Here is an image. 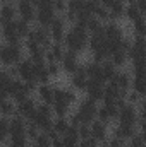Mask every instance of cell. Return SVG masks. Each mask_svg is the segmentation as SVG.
<instances>
[{
  "mask_svg": "<svg viewBox=\"0 0 146 147\" xmlns=\"http://www.w3.org/2000/svg\"><path fill=\"white\" fill-rule=\"evenodd\" d=\"M16 10H17V17L26 21V22H35L36 17V7L33 3V0H17L16 2Z\"/></svg>",
  "mask_w": 146,
  "mask_h": 147,
  "instance_id": "7",
  "label": "cell"
},
{
  "mask_svg": "<svg viewBox=\"0 0 146 147\" xmlns=\"http://www.w3.org/2000/svg\"><path fill=\"white\" fill-rule=\"evenodd\" d=\"M81 65V60H79V55L72 53V51H65L64 58L60 60V69L62 72H65L67 75H72Z\"/></svg>",
  "mask_w": 146,
  "mask_h": 147,
  "instance_id": "15",
  "label": "cell"
},
{
  "mask_svg": "<svg viewBox=\"0 0 146 147\" xmlns=\"http://www.w3.org/2000/svg\"><path fill=\"white\" fill-rule=\"evenodd\" d=\"M77 147H100V144L93 137H86V139H79Z\"/></svg>",
  "mask_w": 146,
  "mask_h": 147,
  "instance_id": "45",
  "label": "cell"
},
{
  "mask_svg": "<svg viewBox=\"0 0 146 147\" xmlns=\"http://www.w3.org/2000/svg\"><path fill=\"white\" fill-rule=\"evenodd\" d=\"M105 147H127L124 140L117 139V137H108V140L105 142Z\"/></svg>",
  "mask_w": 146,
  "mask_h": 147,
  "instance_id": "47",
  "label": "cell"
},
{
  "mask_svg": "<svg viewBox=\"0 0 146 147\" xmlns=\"http://www.w3.org/2000/svg\"><path fill=\"white\" fill-rule=\"evenodd\" d=\"M136 134H139L138 125H124V123H117L115 121V125L112 128V137H117V139H120L124 142H127L129 139H132Z\"/></svg>",
  "mask_w": 146,
  "mask_h": 147,
  "instance_id": "10",
  "label": "cell"
},
{
  "mask_svg": "<svg viewBox=\"0 0 146 147\" xmlns=\"http://www.w3.org/2000/svg\"><path fill=\"white\" fill-rule=\"evenodd\" d=\"M10 137V128H9V118L0 116V146H7Z\"/></svg>",
  "mask_w": 146,
  "mask_h": 147,
  "instance_id": "32",
  "label": "cell"
},
{
  "mask_svg": "<svg viewBox=\"0 0 146 147\" xmlns=\"http://www.w3.org/2000/svg\"><path fill=\"white\" fill-rule=\"evenodd\" d=\"M17 19V10H16V3H9V2H2L0 3V26L12 22Z\"/></svg>",
  "mask_w": 146,
  "mask_h": 147,
  "instance_id": "24",
  "label": "cell"
},
{
  "mask_svg": "<svg viewBox=\"0 0 146 147\" xmlns=\"http://www.w3.org/2000/svg\"><path fill=\"white\" fill-rule=\"evenodd\" d=\"M110 84H113L115 87H119L122 92H127L131 89V82H132V74L127 70H117V74L108 80Z\"/></svg>",
  "mask_w": 146,
  "mask_h": 147,
  "instance_id": "17",
  "label": "cell"
},
{
  "mask_svg": "<svg viewBox=\"0 0 146 147\" xmlns=\"http://www.w3.org/2000/svg\"><path fill=\"white\" fill-rule=\"evenodd\" d=\"M117 67L110 62V60H105V62H102V75H103V79H105V82H108L112 80V77L117 74Z\"/></svg>",
  "mask_w": 146,
  "mask_h": 147,
  "instance_id": "35",
  "label": "cell"
},
{
  "mask_svg": "<svg viewBox=\"0 0 146 147\" xmlns=\"http://www.w3.org/2000/svg\"><path fill=\"white\" fill-rule=\"evenodd\" d=\"M33 75H35V80L38 84H48L52 79H50V74H48V69H46V63L45 62H38V63H33Z\"/></svg>",
  "mask_w": 146,
  "mask_h": 147,
  "instance_id": "27",
  "label": "cell"
},
{
  "mask_svg": "<svg viewBox=\"0 0 146 147\" xmlns=\"http://www.w3.org/2000/svg\"><path fill=\"white\" fill-rule=\"evenodd\" d=\"M77 135L79 139H86V137H91V132H89V125L88 123H81L77 127Z\"/></svg>",
  "mask_w": 146,
  "mask_h": 147,
  "instance_id": "44",
  "label": "cell"
},
{
  "mask_svg": "<svg viewBox=\"0 0 146 147\" xmlns=\"http://www.w3.org/2000/svg\"><path fill=\"white\" fill-rule=\"evenodd\" d=\"M65 51H67V50H65L64 43H52V45L46 48V51H45V62H46V63H50V62L60 63V60L64 58Z\"/></svg>",
  "mask_w": 146,
  "mask_h": 147,
  "instance_id": "19",
  "label": "cell"
},
{
  "mask_svg": "<svg viewBox=\"0 0 146 147\" xmlns=\"http://www.w3.org/2000/svg\"><path fill=\"white\" fill-rule=\"evenodd\" d=\"M131 89L136 91L138 94L145 96V92H146V75H132Z\"/></svg>",
  "mask_w": 146,
  "mask_h": 147,
  "instance_id": "31",
  "label": "cell"
},
{
  "mask_svg": "<svg viewBox=\"0 0 146 147\" xmlns=\"http://www.w3.org/2000/svg\"><path fill=\"white\" fill-rule=\"evenodd\" d=\"M79 101V98H77V92L71 89V87H64V94H62V103H65V105H69V106H72Z\"/></svg>",
  "mask_w": 146,
  "mask_h": 147,
  "instance_id": "39",
  "label": "cell"
},
{
  "mask_svg": "<svg viewBox=\"0 0 146 147\" xmlns=\"http://www.w3.org/2000/svg\"><path fill=\"white\" fill-rule=\"evenodd\" d=\"M131 24H132L134 36H145L146 34V19H145V16L139 17V19H136V21L131 22Z\"/></svg>",
  "mask_w": 146,
  "mask_h": 147,
  "instance_id": "40",
  "label": "cell"
},
{
  "mask_svg": "<svg viewBox=\"0 0 146 147\" xmlns=\"http://www.w3.org/2000/svg\"><path fill=\"white\" fill-rule=\"evenodd\" d=\"M45 63H46V62H45ZM46 69H48V74H50V79H57V77L62 74L60 63H57V62H50V63H46Z\"/></svg>",
  "mask_w": 146,
  "mask_h": 147,
  "instance_id": "42",
  "label": "cell"
},
{
  "mask_svg": "<svg viewBox=\"0 0 146 147\" xmlns=\"http://www.w3.org/2000/svg\"><path fill=\"white\" fill-rule=\"evenodd\" d=\"M117 115H119V108L113 103H103L96 111V120H100L105 125H110L117 121Z\"/></svg>",
  "mask_w": 146,
  "mask_h": 147,
  "instance_id": "9",
  "label": "cell"
},
{
  "mask_svg": "<svg viewBox=\"0 0 146 147\" xmlns=\"http://www.w3.org/2000/svg\"><path fill=\"white\" fill-rule=\"evenodd\" d=\"M26 125H28V121L19 115H14L12 118H9L10 137H26Z\"/></svg>",
  "mask_w": 146,
  "mask_h": 147,
  "instance_id": "21",
  "label": "cell"
},
{
  "mask_svg": "<svg viewBox=\"0 0 146 147\" xmlns=\"http://www.w3.org/2000/svg\"><path fill=\"white\" fill-rule=\"evenodd\" d=\"M53 10L57 16H62L65 12V0H53Z\"/></svg>",
  "mask_w": 146,
  "mask_h": 147,
  "instance_id": "46",
  "label": "cell"
},
{
  "mask_svg": "<svg viewBox=\"0 0 146 147\" xmlns=\"http://www.w3.org/2000/svg\"><path fill=\"white\" fill-rule=\"evenodd\" d=\"M36 105L38 103L29 96V98L23 99L21 103H16V115L23 116L26 121H29V120L33 118V115L36 113Z\"/></svg>",
  "mask_w": 146,
  "mask_h": 147,
  "instance_id": "14",
  "label": "cell"
},
{
  "mask_svg": "<svg viewBox=\"0 0 146 147\" xmlns=\"http://www.w3.org/2000/svg\"><path fill=\"white\" fill-rule=\"evenodd\" d=\"M108 60L117 67V69L126 67L127 62H129V58H127V50H117V51H113V53L108 57Z\"/></svg>",
  "mask_w": 146,
  "mask_h": 147,
  "instance_id": "28",
  "label": "cell"
},
{
  "mask_svg": "<svg viewBox=\"0 0 146 147\" xmlns=\"http://www.w3.org/2000/svg\"><path fill=\"white\" fill-rule=\"evenodd\" d=\"M103 91H105V84H100V82H91L88 80V86L84 89L86 92V98L95 101V103H100L103 99Z\"/></svg>",
  "mask_w": 146,
  "mask_h": 147,
  "instance_id": "23",
  "label": "cell"
},
{
  "mask_svg": "<svg viewBox=\"0 0 146 147\" xmlns=\"http://www.w3.org/2000/svg\"><path fill=\"white\" fill-rule=\"evenodd\" d=\"M16 29H17V34L21 36V39L24 41V39L28 38V34H29V31H31V24L17 17V19H16Z\"/></svg>",
  "mask_w": 146,
  "mask_h": 147,
  "instance_id": "37",
  "label": "cell"
},
{
  "mask_svg": "<svg viewBox=\"0 0 146 147\" xmlns=\"http://www.w3.org/2000/svg\"><path fill=\"white\" fill-rule=\"evenodd\" d=\"M53 91H55V86L53 84H38V89H36V94H38V99L45 105H53Z\"/></svg>",
  "mask_w": 146,
  "mask_h": 147,
  "instance_id": "25",
  "label": "cell"
},
{
  "mask_svg": "<svg viewBox=\"0 0 146 147\" xmlns=\"http://www.w3.org/2000/svg\"><path fill=\"white\" fill-rule=\"evenodd\" d=\"M126 146H127V147H146L143 132H139V134H136L132 139H129V140L126 142Z\"/></svg>",
  "mask_w": 146,
  "mask_h": 147,
  "instance_id": "41",
  "label": "cell"
},
{
  "mask_svg": "<svg viewBox=\"0 0 146 147\" xmlns=\"http://www.w3.org/2000/svg\"><path fill=\"white\" fill-rule=\"evenodd\" d=\"M31 147H52V139L48 137L46 132H40L36 139L31 142Z\"/></svg>",
  "mask_w": 146,
  "mask_h": 147,
  "instance_id": "38",
  "label": "cell"
},
{
  "mask_svg": "<svg viewBox=\"0 0 146 147\" xmlns=\"http://www.w3.org/2000/svg\"><path fill=\"white\" fill-rule=\"evenodd\" d=\"M67 29H69V24L65 22V19L62 16H57L52 21V24L48 26V33H50V38H52V43H64Z\"/></svg>",
  "mask_w": 146,
  "mask_h": 147,
  "instance_id": "4",
  "label": "cell"
},
{
  "mask_svg": "<svg viewBox=\"0 0 146 147\" xmlns=\"http://www.w3.org/2000/svg\"><path fill=\"white\" fill-rule=\"evenodd\" d=\"M28 41H33V43H36L40 45L41 48H48L50 45H52V38H50V33H48V29L46 28H41V26H35V28H31V31H29V34L26 38ZM24 39V41H26Z\"/></svg>",
  "mask_w": 146,
  "mask_h": 147,
  "instance_id": "8",
  "label": "cell"
},
{
  "mask_svg": "<svg viewBox=\"0 0 146 147\" xmlns=\"http://www.w3.org/2000/svg\"><path fill=\"white\" fill-rule=\"evenodd\" d=\"M0 36L7 45H23V39L17 34V29H16V21L0 26Z\"/></svg>",
  "mask_w": 146,
  "mask_h": 147,
  "instance_id": "12",
  "label": "cell"
},
{
  "mask_svg": "<svg viewBox=\"0 0 146 147\" xmlns=\"http://www.w3.org/2000/svg\"><path fill=\"white\" fill-rule=\"evenodd\" d=\"M69 77H71V89H74L76 92H84V89H86V86H88V75L84 72L83 63H81L79 69H77L72 75H69Z\"/></svg>",
  "mask_w": 146,
  "mask_h": 147,
  "instance_id": "18",
  "label": "cell"
},
{
  "mask_svg": "<svg viewBox=\"0 0 146 147\" xmlns=\"http://www.w3.org/2000/svg\"><path fill=\"white\" fill-rule=\"evenodd\" d=\"M24 58L23 45H2L0 46V62L3 67H16Z\"/></svg>",
  "mask_w": 146,
  "mask_h": 147,
  "instance_id": "2",
  "label": "cell"
},
{
  "mask_svg": "<svg viewBox=\"0 0 146 147\" xmlns=\"http://www.w3.org/2000/svg\"><path fill=\"white\" fill-rule=\"evenodd\" d=\"M134 3H136V5H138V9L145 14V12H146V0H138V2H134Z\"/></svg>",
  "mask_w": 146,
  "mask_h": 147,
  "instance_id": "48",
  "label": "cell"
},
{
  "mask_svg": "<svg viewBox=\"0 0 146 147\" xmlns=\"http://www.w3.org/2000/svg\"><path fill=\"white\" fill-rule=\"evenodd\" d=\"M16 115V103L9 98V99H2L0 101V116L3 118H12Z\"/></svg>",
  "mask_w": 146,
  "mask_h": 147,
  "instance_id": "29",
  "label": "cell"
},
{
  "mask_svg": "<svg viewBox=\"0 0 146 147\" xmlns=\"http://www.w3.org/2000/svg\"><path fill=\"white\" fill-rule=\"evenodd\" d=\"M29 96H31V94H29V91L26 89L24 82L19 80V79H14L12 84H10V99H12L14 103H21L23 99H26V98H29Z\"/></svg>",
  "mask_w": 146,
  "mask_h": 147,
  "instance_id": "20",
  "label": "cell"
},
{
  "mask_svg": "<svg viewBox=\"0 0 146 147\" xmlns=\"http://www.w3.org/2000/svg\"><path fill=\"white\" fill-rule=\"evenodd\" d=\"M52 113L55 118H67L71 113V106L65 103H53L52 105Z\"/></svg>",
  "mask_w": 146,
  "mask_h": 147,
  "instance_id": "33",
  "label": "cell"
},
{
  "mask_svg": "<svg viewBox=\"0 0 146 147\" xmlns=\"http://www.w3.org/2000/svg\"><path fill=\"white\" fill-rule=\"evenodd\" d=\"M145 14L138 9V5L136 3H127L126 5V10H124V17L129 21V22H134L136 19H139V17H143Z\"/></svg>",
  "mask_w": 146,
  "mask_h": 147,
  "instance_id": "30",
  "label": "cell"
},
{
  "mask_svg": "<svg viewBox=\"0 0 146 147\" xmlns=\"http://www.w3.org/2000/svg\"><path fill=\"white\" fill-rule=\"evenodd\" d=\"M86 31H88V34H98L103 31V22L98 21L96 17H89L86 22Z\"/></svg>",
  "mask_w": 146,
  "mask_h": 147,
  "instance_id": "36",
  "label": "cell"
},
{
  "mask_svg": "<svg viewBox=\"0 0 146 147\" xmlns=\"http://www.w3.org/2000/svg\"><path fill=\"white\" fill-rule=\"evenodd\" d=\"M103 36L108 41H120L122 38H126V34H124L122 26L117 21H108L103 24Z\"/></svg>",
  "mask_w": 146,
  "mask_h": 147,
  "instance_id": "16",
  "label": "cell"
},
{
  "mask_svg": "<svg viewBox=\"0 0 146 147\" xmlns=\"http://www.w3.org/2000/svg\"><path fill=\"white\" fill-rule=\"evenodd\" d=\"M126 5H127L126 0H112L110 5L107 7V9H108V14H110V19H112V21H119V19H122V17H124Z\"/></svg>",
  "mask_w": 146,
  "mask_h": 147,
  "instance_id": "26",
  "label": "cell"
},
{
  "mask_svg": "<svg viewBox=\"0 0 146 147\" xmlns=\"http://www.w3.org/2000/svg\"><path fill=\"white\" fill-rule=\"evenodd\" d=\"M69 127H71V123H69L67 118H55V120H53V127H52V130H53L57 135L62 137V135L69 130Z\"/></svg>",
  "mask_w": 146,
  "mask_h": 147,
  "instance_id": "34",
  "label": "cell"
},
{
  "mask_svg": "<svg viewBox=\"0 0 146 147\" xmlns=\"http://www.w3.org/2000/svg\"><path fill=\"white\" fill-rule=\"evenodd\" d=\"M38 134H40V130H38L31 121H28V125H26V139H28V142H33L36 139Z\"/></svg>",
  "mask_w": 146,
  "mask_h": 147,
  "instance_id": "43",
  "label": "cell"
},
{
  "mask_svg": "<svg viewBox=\"0 0 146 147\" xmlns=\"http://www.w3.org/2000/svg\"><path fill=\"white\" fill-rule=\"evenodd\" d=\"M77 108H76V116L79 118V121L81 123H91L93 120H96V111H98V105L95 103V101H91V99H88V98H84V99H79L77 103Z\"/></svg>",
  "mask_w": 146,
  "mask_h": 147,
  "instance_id": "3",
  "label": "cell"
},
{
  "mask_svg": "<svg viewBox=\"0 0 146 147\" xmlns=\"http://www.w3.org/2000/svg\"><path fill=\"white\" fill-rule=\"evenodd\" d=\"M88 39H89V34L84 28L71 26L65 33V38H64V46L67 51H72V53L79 55L84 50H88Z\"/></svg>",
  "mask_w": 146,
  "mask_h": 147,
  "instance_id": "1",
  "label": "cell"
},
{
  "mask_svg": "<svg viewBox=\"0 0 146 147\" xmlns=\"http://www.w3.org/2000/svg\"><path fill=\"white\" fill-rule=\"evenodd\" d=\"M127 3H134V2H138V0H126Z\"/></svg>",
  "mask_w": 146,
  "mask_h": 147,
  "instance_id": "49",
  "label": "cell"
},
{
  "mask_svg": "<svg viewBox=\"0 0 146 147\" xmlns=\"http://www.w3.org/2000/svg\"><path fill=\"white\" fill-rule=\"evenodd\" d=\"M0 65H2V62H0Z\"/></svg>",
  "mask_w": 146,
  "mask_h": 147,
  "instance_id": "50",
  "label": "cell"
},
{
  "mask_svg": "<svg viewBox=\"0 0 146 147\" xmlns=\"http://www.w3.org/2000/svg\"><path fill=\"white\" fill-rule=\"evenodd\" d=\"M33 62L29 60V58H23L16 67H14V70H16V79H19V80H23V82H29V80H35V75H33Z\"/></svg>",
  "mask_w": 146,
  "mask_h": 147,
  "instance_id": "11",
  "label": "cell"
},
{
  "mask_svg": "<svg viewBox=\"0 0 146 147\" xmlns=\"http://www.w3.org/2000/svg\"><path fill=\"white\" fill-rule=\"evenodd\" d=\"M89 132H91V137L100 146H105V142L108 140V125L102 123L100 120H93L89 123Z\"/></svg>",
  "mask_w": 146,
  "mask_h": 147,
  "instance_id": "13",
  "label": "cell"
},
{
  "mask_svg": "<svg viewBox=\"0 0 146 147\" xmlns=\"http://www.w3.org/2000/svg\"><path fill=\"white\" fill-rule=\"evenodd\" d=\"M139 120V111L134 105H122L119 108V115H117V123H124V125H138Z\"/></svg>",
  "mask_w": 146,
  "mask_h": 147,
  "instance_id": "5",
  "label": "cell"
},
{
  "mask_svg": "<svg viewBox=\"0 0 146 147\" xmlns=\"http://www.w3.org/2000/svg\"><path fill=\"white\" fill-rule=\"evenodd\" d=\"M127 58H129V62L138 60V58H146L145 36H132L131 38V45L127 48Z\"/></svg>",
  "mask_w": 146,
  "mask_h": 147,
  "instance_id": "6",
  "label": "cell"
},
{
  "mask_svg": "<svg viewBox=\"0 0 146 147\" xmlns=\"http://www.w3.org/2000/svg\"><path fill=\"white\" fill-rule=\"evenodd\" d=\"M29 121L36 127L40 132H50L52 127H53V116H52V115H43V113H40V111H36V113L33 115V118H31Z\"/></svg>",
  "mask_w": 146,
  "mask_h": 147,
  "instance_id": "22",
  "label": "cell"
}]
</instances>
